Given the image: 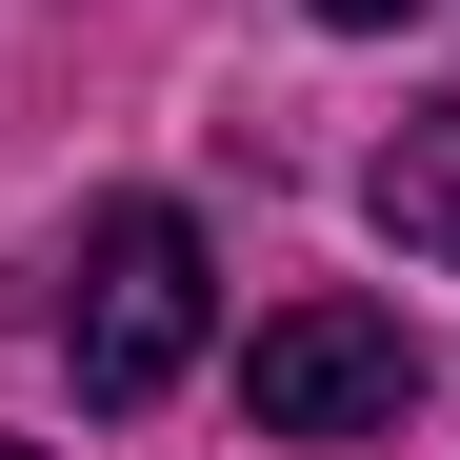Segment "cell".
I'll list each match as a JSON object with an SVG mask.
<instances>
[{
    "label": "cell",
    "instance_id": "cell-1",
    "mask_svg": "<svg viewBox=\"0 0 460 460\" xmlns=\"http://www.w3.org/2000/svg\"><path fill=\"white\" fill-rule=\"evenodd\" d=\"M200 300H220V261H200L181 200H101V220H81V261H60V360H81L101 420H140V401L200 360Z\"/></svg>",
    "mask_w": 460,
    "mask_h": 460
},
{
    "label": "cell",
    "instance_id": "cell-2",
    "mask_svg": "<svg viewBox=\"0 0 460 460\" xmlns=\"http://www.w3.org/2000/svg\"><path fill=\"white\" fill-rule=\"evenodd\" d=\"M241 420L261 440H401L420 420V341L380 321V300H280L241 341Z\"/></svg>",
    "mask_w": 460,
    "mask_h": 460
},
{
    "label": "cell",
    "instance_id": "cell-3",
    "mask_svg": "<svg viewBox=\"0 0 460 460\" xmlns=\"http://www.w3.org/2000/svg\"><path fill=\"white\" fill-rule=\"evenodd\" d=\"M360 220H380L401 261H440V280H460V101H440V120H401V140L360 161Z\"/></svg>",
    "mask_w": 460,
    "mask_h": 460
},
{
    "label": "cell",
    "instance_id": "cell-4",
    "mask_svg": "<svg viewBox=\"0 0 460 460\" xmlns=\"http://www.w3.org/2000/svg\"><path fill=\"white\" fill-rule=\"evenodd\" d=\"M300 21H341V40H401V21H440V0H300Z\"/></svg>",
    "mask_w": 460,
    "mask_h": 460
},
{
    "label": "cell",
    "instance_id": "cell-5",
    "mask_svg": "<svg viewBox=\"0 0 460 460\" xmlns=\"http://www.w3.org/2000/svg\"><path fill=\"white\" fill-rule=\"evenodd\" d=\"M0 460H40V440H0Z\"/></svg>",
    "mask_w": 460,
    "mask_h": 460
}]
</instances>
